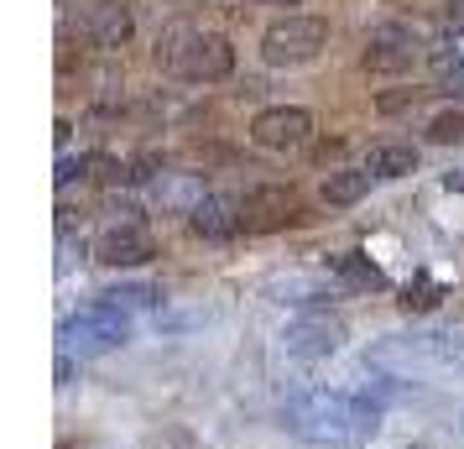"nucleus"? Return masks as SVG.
<instances>
[{
    "label": "nucleus",
    "instance_id": "9d476101",
    "mask_svg": "<svg viewBox=\"0 0 464 449\" xmlns=\"http://www.w3.org/2000/svg\"><path fill=\"white\" fill-rule=\"evenodd\" d=\"M151 257V236L126 220V225H110L105 236L94 240V261H105V267H136V261Z\"/></svg>",
    "mask_w": 464,
    "mask_h": 449
},
{
    "label": "nucleus",
    "instance_id": "f3484780",
    "mask_svg": "<svg viewBox=\"0 0 464 449\" xmlns=\"http://www.w3.org/2000/svg\"><path fill=\"white\" fill-rule=\"evenodd\" d=\"M422 100V89H401V94H381L376 105L386 110V115H397V110H407V105H418Z\"/></svg>",
    "mask_w": 464,
    "mask_h": 449
},
{
    "label": "nucleus",
    "instance_id": "5701e85b",
    "mask_svg": "<svg viewBox=\"0 0 464 449\" xmlns=\"http://www.w3.org/2000/svg\"><path fill=\"white\" fill-rule=\"evenodd\" d=\"M266 5H303V0H266Z\"/></svg>",
    "mask_w": 464,
    "mask_h": 449
},
{
    "label": "nucleus",
    "instance_id": "20e7f679",
    "mask_svg": "<svg viewBox=\"0 0 464 449\" xmlns=\"http://www.w3.org/2000/svg\"><path fill=\"white\" fill-rule=\"evenodd\" d=\"M126 340H130V324L115 303H94L79 319L63 324V345L79 350V356H105V350H121Z\"/></svg>",
    "mask_w": 464,
    "mask_h": 449
},
{
    "label": "nucleus",
    "instance_id": "423d86ee",
    "mask_svg": "<svg viewBox=\"0 0 464 449\" xmlns=\"http://www.w3.org/2000/svg\"><path fill=\"white\" fill-rule=\"evenodd\" d=\"M297 220V193L282 189V183H261L240 199V225L256 230V236H272V230H287Z\"/></svg>",
    "mask_w": 464,
    "mask_h": 449
},
{
    "label": "nucleus",
    "instance_id": "6ab92c4d",
    "mask_svg": "<svg viewBox=\"0 0 464 449\" xmlns=\"http://www.w3.org/2000/svg\"><path fill=\"white\" fill-rule=\"evenodd\" d=\"M151 298H157L151 288H115V293H105V303H115V308L121 303H151Z\"/></svg>",
    "mask_w": 464,
    "mask_h": 449
},
{
    "label": "nucleus",
    "instance_id": "f257e3e1",
    "mask_svg": "<svg viewBox=\"0 0 464 449\" xmlns=\"http://www.w3.org/2000/svg\"><path fill=\"white\" fill-rule=\"evenodd\" d=\"M376 407L344 397V392H297L282 403V428L303 444H350V439L376 434Z\"/></svg>",
    "mask_w": 464,
    "mask_h": 449
},
{
    "label": "nucleus",
    "instance_id": "a211bd4d",
    "mask_svg": "<svg viewBox=\"0 0 464 449\" xmlns=\"http://www.w3.org/2000/svg\"><path fill=\"white\" fill-rule=\"evenodd\" d=\"M407 308H433V303H439V288H433V282H418V288H407Z\"/></svg>",
    "mask_w": 464,
    "mask_h": 449
},
{
    "label": "nucleus",
    "instance_id": "ddd939ff",
    "mask_svg": "<svg viewBox=\"0 0 464 449\" xmlns=\"http://www.w3.org/2000/svg\"><path fill=\"white\" fill-rule=\"evenodd\" d=\"M365 172L371 178H407V172H418V151L407 147V142H381L365 157Z\"/></svg>",
    "mask_w": 464,
    "mask_h": 449
},
{
    "label": "nucleus",
    "instance_id": "7ed1b4c3",
    "mask_svg": "<svg viewBox=\"0 0 464 449\" xmlns=\"http://www.w3.org/2000/svg\"><path fill=\"white\" fill-rule=\"evenodd\" d=\"M324 43H329V22L324 16H282V22L266 26L261 58L272 68H303L324 53Z\"/></svg>",
    "mask_w": 464,
    "mask_h": 449
},
{
    "label": "nucleus",
    "instance_id": "6e6552de",
    "mask_svg": "<svg viewBox=\"0 0 464 449\" xmlns=\"http://www.w3.org/2000/svg\"><path fill=\"white\" fill-rule=\"evenodd\" d=\"M282 345H287V356H297V361H324V356H334L339 345H344V324L329 319V314H308V319L287 324Z\"/></svg>",
    "mask_w": 464,
    "mask_h": 449
},
{
    "label": "nucleus",
    "instance_id": "4468645a",
    "mask_svg": "<svg viewBox=\"0 0 464 449\" xmlns=\"http://www.w3.org/2000/svg\"><path fill=\"white\" fill-rule=\"evenodd\" d=\"M371 193V172L365 168H339L324 178V204H334V210H344V204H360Z\"/></svg>",
    "mask_w": 464,
    "mask_h": 449
},
{
    "label": "nucleus",
    "instance_id": "2eb2a0df",
    "mask_svg": "<svg viewBox=\"0 0 464 449\" xmlns=\"http://www.w3.org/2000/svg\"><path fill=\"white\" fill-rule=\"evenodd\" d=\"M334 272L350 282V288H386L381 267H376V261H365L360 251H344V257H334Z\"/></svg>",
    "mask_w": 464,
    "mask_h": 449
},
{
    "label": "nucleus",
    "instance_id": "f8f14e48",
    "mask_svg": "<svg viewBox=\"0 0 464 449\" xmlns=\"http://www.w3.org/2000/svg\"><path fill=\"white\" fill-rule=\"evenodd\" d=\"M188 225H193V236H204V240H230L240 230V204H230V199H204L188 214Z\"/></svg>",
    "mask_w": 464,
    "mask_h": 449
},
{
    "label": "nucleus",
    "instance_id": "1a4fd4ad",
    "mask_svg": "<svg viewBox=\"0 0 464 449\" xmlns=\"http://www.w3.org/2000/svg\"><path fill=\"white\" fill-rule=\"evenodd\" d=\"M130 32H136V16H130V0H94L84 16V37L94 47H105V53H115V47L130 43Z\"/></svg>",
    "mask_w": 464,
    "mask_h": 449
},
{
    "label": "nucleus",
    "instance_id": "dca6fc26",
    "mask_svg": "<svg viewBox=\"0 0 464 449\" xmlns=\"http://www.w3.org/2000/svg\"><path fill=\"white\" fill-rule=\"evenodd\" d=\"M428 142H439V147L464 142V110H439V115L428 121Z\"/></svg>",
    "mask_w": 464,
    "mask_h": 449
},
{
    "label": "nucleus",
    "instance_id": "9b49d317",
    "mask_svg": "<svg viewBox=\"0 0 464 449\" xmlns=\"http://www.w3.org/2000/svg\"><path fill=\"white\" fill-rule=\"evenodd\" d=\"M151 199L168 214H193L209 193H204V183H198L193 172H157V178H151Z\"/></svg>",
    "mask_w": 464,
    "mask_h": 449
},
{
    "label": "nucleus",
    "instance_id": "4be33fe9",
    "mask_svg": "<svg viewBox=\"0 0 464 449\" xmlns=\"http://www.w3.org/2000/svg\"><path fill=\"white\" fill-rule=\"evenodd\" d=\"M449 22L464 26V0H449Z\"/></svg>",
    "mask_w": 464,
    "mask_h": 449
},
{
    "label": "nucleus",
    "instance_id": "0eeeda50",
    "mask_svg": "<svg viewBox=\"0 0 464 449\" xmlns=\"http://www.w3.org/2000/svg\"><path fill=\"white\" fill-rule=\"evenodd\" d=\"M308 136H314V115L297 110V105H272L251 121V142L266 147V151H293V147H303Z\"/></svg>",
    "mask_w": 464,
    "mask_h": 449
},
{
    "label": "nucleus",
    "instance_id": "39448f33",
    "mask_svg": "<svg viewBox=\"0 0 464 449\" xmlns=\"http://www.w3.org/2000/svg\"><path fill=\"white\" fill-rule=\"evenodd\" d=\"M422 53H428V43H422L418 26L386 22V26H376L371 43H365V68H371V73H407Z\"/></svg>",
    "mask_w": 464,
    "mask_h": 449
},
{
    "label": "nucleus",
    "instance_id": "f03ea898",
    "mask_svg": "<svg viewBox=\"0 0 464 449\" xmlns=\"http://www.w3.org/2000/svg\"><path fill=\"white\" fill-rule=\"evenodd\" d=\"M157 63L188 79V84H219L235 73V47L219 37V32H198L188 22H172L162 37H157Z\"/></svg>",
    "mask_w": 464,
    "mask_h": 449
},
{
    "label": "nucleus",
    "instance_id": "412c9836",
    "mask_svg": "<svg viewBox=\"0 0 464 449\" xmlns=\"http://www.w3.org/2000/svg\"><path fill=\"white\" fill-rule=\"evenodd\" d=\"M157 449H193L188 434H168V439H157Z\"/></svg>",
    "mask_w": 464,
    "mask_h": 449
},
{
    "label": "nucleus",
    "instance_id": "aec40b11",
    "mask_svg": "<svg viewBox=\"0 0 464 449\" xmlns=\"http://www.w3.org/2000/svg\"><path fill=\"white\" fill-rule=\"evenodd\" d=\"M443 89H449L454 100H464V68H454V73H443Z\"/></svg>",
    "mask_w": 464,
    "mask_h": 449
}]
</instances>
